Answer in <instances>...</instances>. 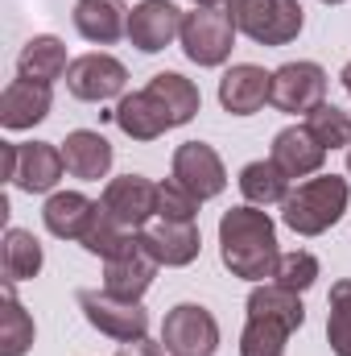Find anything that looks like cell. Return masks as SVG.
<instances>
[{
    "mask_svg": "<svg viewBox=\"0 0 351 356\" xmlns=\"http://www.w3.org/2000/svg\"><path fill=\"white\" fill-rule=\"evenodd\" d=\"M50 104H54V95H50L46 83L12 79L0 95V124L4 129H33L50 116Z\"/></svg>",
    "mask_w": 351,
    "mask_h": 356,
    "instance_id": "18",
    "label": "cell"
},
{
    "mask_svg": "<svg viewBox=\"0 0 351 356\" xmlns=\"http://www.w3.org/2000/svg\"><path fill=\"white\" fill-rule=\"evenodd\" d=\"M306 129L318 137L323 149H339V145H351V116L335 104H318L310 116H306Z\"/></svg>",
    "mask_w": 351,
    "mask_h": 356,
    "instance_id": "29",
    "label": "cell"
},
{
    "mask_svg": "<svg viewBox=\"0 0 351 356\" xmlns=\"http://www.w3.org/2000/svg\"><path fill=\"white\" fill-rule=\"evenodd\" d=\"M331 315H327V340L335 356H351V282H335L331 298H327Z\"/></svg>",
    "mask_w": 351,
    "mask_h": 356,
    "instance_id": "28",
    "label": "cell"
},
{
    "mask_svg": "<svg viewBox=\"0 0 351 356\" xmlns=\"http://www.w3.org/2000/svg\"><path fill=\"white\" fill-rule=\"evenodd\" d=\"M273 162L285 170V178H310L323 170L327 149L318 145V137L306 124H293V129H281L273 137Z\"/></svg>",
    "mask_w": 351,
    "mask_h": 356,
    "instance_id": "16",
    "label": "cell"
},
{
    "mask_svg": "<svg viewBox=\"0 0 351 356\" xmlns=\"http://www.w3.org/2000/svg\"><path fill=\"white\" fill-rule=\"evenodd\" d=\"M62 158H67V175L83 178V182H99L112 170V145L103 133H91V129H75L62 141Z\"/></svg>",
    "mask_w": 351,
    "mask_h": 356,
    "instance_id": "20",
    "label": "cell"
},
{
    "mask_svg": "<svg viewBox=\"0 0 351 356\" xmlns=\"http://www.w3.org/2000/svg\"><path fill=\"white\" fill-rule=\"evenodd\" d=\"M174 182H182L198 203L203 199H215L223 186H228V170L219 162V154L203 141H186L174 149Z\"/></svg>",
    "mask_w": 351,
    "mask_h": 356,
    "instance_id": "12",
    "label": "cell"
},
{
    "mask_svg": "<svg viewBox=\"0 0 351 356\" xmlns=\"http://www.w3.org/2000/svg\"><path fill=\"white\" fill-rule=\"evenodd\" d=\"M339 79H343V88H348V95H351V63L343 67V75H339Z\"/></svg>",
    "mask_w": 351,
    "mask_h": 356,
    "instance_id": "36",
    "label": "cell"
},
{
    "mask_svg": "<svg viewBox=\"0 0 351 356\" xmlns=\"http://www.w3.org/2000/svg\"><path fill=\"white\" fill-rule=\"evenodd\" d=\"M124 83H128L124 63L112 58V54H99V50L75 58L71 71H67V88H71V95H75V99H87V104H103V99L120 95Z\"/></svg>",
    "mask_w": 351,
    "mask_h": 356,
    "instance_id": "11",
    "label": "cell"
},
{
    "mask_svg": "<svg viewBox=\"0 0 351 356\" xmlns=\"http://www.w3.org/2000/svg\"><path fill=\"white\" fill-rule=\"evenodd\" d=\"M348 175H351V154H348Z\"/></svg>",
    "mask_w": 351,
    "mask_h": 356,
    "instance_id": "38",
    "label": "cell"
},
{
    "mask_svg": "<svg viewBox=\"0 0 351 356\" xmlns=\"http://www.w3.org/2000/svg\"><path fill=\"white\" fill-rule=\"evenodd\" d=\"M116 124L132 137V141H157L166 129H170V116L162 112V104L149 95V91H132L116 104Z\"/></svg>",
    "mask_w": 351,
    "mask_h": 356,
    "instance_id": "22",
    "label": "cell"
},
{
    "mask_svg": "<svg viewBox=\"0 0 351 356\" xmlns=\"http://www.w3.org/2000/svg\"><path fill=\"white\" fill-rule=\"evenodd\" d=\"M219 257L232 269V277H248V282L273 277L281 253H277V228H273L268 211H261L257 203L223 211V220H219Z\"/></svg>",
    "mask_w": 351,
    "mask_h": 356,
    "instance_id": "1",
    "label": "cell"
},
{
    "mask_svg": "<svg viewBox=\"0 0 351 356\" xmlns=\"http://www.w3.org/2000/svg\"><path fill=\"white\" fill-rule=\"evenodd\" d=\"M268 95H273V75H268L264 67H252V63H240V67H232V71L219 79V104H223L232 116H252V112H261Z\"/></svg>",
    "mask_w": 351,
    "mask_h": 356,
    "instance_id": "15",
    "label": "cell"
},
{
    "mask_svg": "<svg viewBox=\"0 0 351 356\" xmlns=\"http://www.w3.org/2000/svg\"><path fill=\"white\" fill-rule=\"evenodd\" d=\"M116 356H166V348L162 344H149V340H128Z\"/></svg>",
    "mask_w": 351,
    "mask_h": 356,
    "instance_id": "33",
    "label": "cell"
},
{
    "mask_svg": "<svg viewBox=\"0 0 351 356\" xmlns=\"http://www.w3.org/2000/svg\"><path fill=\"white\" fill-rule=\"evenodd\" d=\"M314 277H318V261H314V253L293 249V253H281V257H277V269H273V282H277V286L302 294V290L314 286Z\"/></svg>",
    "mask_w": 351,
    "mask_h": 356,
    "instance_id": "31",
    "label": "cell"
},
{
    "mask_svg": "<svg viewBox=\"0 0 351 356\" xmlns=\"http://www.w3.org/2000/svg\"><path fill=\"white\" fill-rule=\"evenodd\" d=\"M268 104L289 116H310L318 104H327V71L318 63H285L281 71H273Z\"/></svg>",
    "mask_w": 351,
    "mask_h": 356,
    "instance_id": "8",
    "label": "cell"
},
{
    "mask_svg": "<svg viewBox=\"0 0 351 356\" xmlns=\"http://www.w3.org/2000/svg\"><path fill=\"white\" fill-rule=\"evenodd\" d=\"M95 211H99L95 199L79 195V191H58V195L46 199L42 220H46V228H50L58 241H83L87 228H91V220H95Z\"/></svg>",
    "mask_w": 351,
    "mask_h": 356,
    "instance_id": "19",
    "label": "cell"
},
{
    "mask_svg": "<svg viewBox=\"0 0 351 356\" xmlns=\"http://www.w3.org/2000/svg\"><path fill=\"white\" fill-rule=\"evenodd\" d=\"M178 33H182V13L170 0H141L128 13V42L137 50H145V54L166 50Z\"/></svg>",
    "mask_w": 351,
    "mask_h": 356,
    "instance_id": "13",
    "label": "cell"
},
{
    "mask_svg": "<svg viewBox=\"0 0 351 356\" xmlns=\"http://www.w3.org/2000/svg\"><path fill=\"white\" fill-rule=\"evenodd\" d=\"M194 8H219V4H228V0H190Z\"/></svg>",
    "mask_w": 351,
    "mask_h": 356,
    "instance_id": "35",
    "label": "cell"
},
{
    "mask_svg": "<svg viewBox=\"0 0 351 356\" xmlns=\"http://www.w3.org/2000/svg\"><path fill=\"white\" fill-rule=\"evenodd\" d=\"M153 273H157V257L145 249L141 232H132V236H128V245L103 261V290H108V294H116V298L141 302V294L153 286Z\"/></svg>",
    "mask_w": 351,
    "mask_h": 356,
    "instance_id": "9",
    "label": "cell"
},
{
    "mask_svg": "<svg viewBox=\"0 0 351 356\" xmlns=\"http://www.w3.org/2000/svg\"><path fill=\"white\" fill-rule=\"evenodd\" d=\"M0 170L12 182V175H17V145L12 141H0Z\"/></svg>",
    "mask_w": 351,
    "mask_h": 356,
    "instance_id": "34",
    "label": "cell"
},
{
    "mask_svg": "<svg viewBox=\"0 0 351 356\" xmlns=\"http://www.w3.org/2000/svg\"><path fill=\"white\" fill-rule=\"evenodd\" d=\"M67 170V158L58 145L50 141H29V145H17V175L12 182L29 195H42V191H54L58 178Z\"/></svg>",
    "mask_w": 351,
    "mask_h": 356,
    "instance_id": "17",
    "label": "cell"
},
{
    "mask_svg": "<svg viewBox=\"0 0 351 356\" xmlns=\"http://www.w3.org/2000/svg\"><path fill=\"white\" fill-rule=\"evenodd\" d=\"M128 236H132V232H128V228H120V224L99 207V211H95V220H91V228H87V236H83L79 245H83L87 253H95V257H103V261H108L112 253H120V249L128 245Z\"/></svg>",
    "mask_w": 351,
    "mask_h": 356,
    "instance_id": "30",
    "label": "cell"
},
{
    "mask_svg": "<svg viewBox=\"0 0 351 356\" xmlns=\"http://www.w3.org/2000/svg\"><path fill=\"white\" fill-rule=\"evenodd\" d=\"M162 344L174 356H211L219 348V323L198 302H178L162 323Z\"/></svg>",
    "mask_w": 351,
    "mask_h": 356,
    "instance_id": "7",
    "label": "cell"
},
{
    "mask_svg": "<svg viewBox=\"0 0 351 356\" xmlns=\"http://www.w3.org/2000/svg\"><path fill=\"white\" fill-rule=\"evenodd\" d=\"M33 348V319L17 302L12 282H4V302H0V356H25Z\"/></svg>",
    "mask_w": 351,
    "mask_h": 356,
    "instance_id": "26",
    "label": "cell"
},
{
    "mask_svg": "<svg viewBox=\"0 0 351 356\" xmlns=\"http://www.w3.org/2000/svg\"><path fill=\"white\" fill-rule=\"evenodd\" d=\"M232 21L257 46H289L302 33V4L298 0H232Z\"/></svg>",
    "mask_w": 351,
    "mask_h": 356,
    "instance_id": "4",
    "label": "cell"
},
{
    "mask_svg": "<svg viewBox=\"0 0 351 356\" xmlns=\"http://www.w3.org/2000/svg\"><path fill=\"white\" fill-rule=\"evenodd\" d=\"M145 91L162 104V112L170 116V129L190 124V120H194V112H198V104H203L198 88H194L186 75H178V71H162V75H153Z\"/></svg>",
    "mask_w": 351,
    "mask_h": 356,
    "instance_id": "24",
    "label": "cell"
},
{
    "mask_svg": "<svg viewBox=\"0 0 351 356\" xmlns=\"http://www.w3.org/2000/svg\"><path fill=\"white\" fill-rule=\"evenodd\" d=\"M99 207L128 232H141L149 224V216H157V182H149L145 175H124L112 178L103 186Z\"/></svg>",
    "mask_w": 351,
    "mask_h": 356,
    "instance_id": "10",
    "label": "cell"
},
{
    "mask_svg": "<svg viewBox=\"0 0 351 356\" xmlns=\"http://www.w3.org/2000/svg\"><path fill=\"white\" fill-rule=\"evenodd\" d=\"M306 323V307L298 290H285L277 282L257 286L248 294V323L240 336V356H281L285 340Z\"/></svg>",
    "mask_w": 351,
    "mask_h": 356,
    "instance_id": "2",
    "label": "cell"
},
{
    "mask_svg": "<svg viewBox=\"0 0 351 356\" xmlns=\"http://www.w3.org/2000/svg\"><path fill=\"white\" fill-rule=\"evenodd\" d=\"M79 307L87 315V323L95 332L128 344V340H145L149 332V311L141 302H128V298H116L108 290H79Z\"/></svg>",
    "mask_w": 351,
    "mask_h": 356,
    "instance_id": "6",
    "label": "cell"
},
{
    "mask_svg": "<svg viewBox=\"0 0 351 356\" xmlns=\"http://www.w3.org/2000/svg\"><path fill=\"white\" fill-rule=\"evenodd\" d=\"M0 269H4V282H12V286L37 277V269H42V245H37V236L25 232V228H8V232H4Z\"/></svg>",
    "mask_w": 351,
    "mask_h": 356,
    "instance_id": "25",
    "label": "cell"
},
{
    "mask_svg": "<svg viewBox=\"0 0 351 356\" xmlns=\"http://www.w3.org/2000/svg\"><path fill=\"white\" fill-rule=\"evenodd\" d=\"M240 191H244V199L257 203V207L285 203V195H289V178H285V170H281L273 158H268V162H248V166L240 170Z\"/></svg>",
    "mask_w": 351,
    "mask_h": 356,
    "instance_id": "27",
    "label": "cell"
},
{
    "mask_svg": "<svg viewBox=\"0 0 351 356\" xmlns=\"http://www.w3.org/2000/svg\"><path fill=\"white\" fill-rule=\"evenodd\" d=\"M141 241L157 257V266H170V269L190 266L198 257V249H203L194 220H162L153 228H141Z\"/></svg>",
    "mask_w": 351,
    "mask_h": 356,
    "instance_id": "14",
    "label": "cell"
},
{
    "mask_svg": "<svg viewBox=\"0 0 351 356\" xmlns=\"http://www.w3.org/2000/svg\"><path fill=\"white\" fill-rule=\"evenodd\" d=\"M75 29L95 46H112L116 38L128 33V8H124V0H79Z\"/></svg>",
    "mask_w": 351,
    "mask_h": 356,
    "instance_id": "21",
    "label": "cell"
},
{
    "mask_svg": "<svg viewBox=\"0 0 351 356\" xmlns=\"http://www.w3.org/2000/svg\"><path fill=\"white\" fill-rule=\"evenodd\" d=\"M323 4H343V0H323Z\"/></svg>",
    "mask_w": 351,
    "mask_h": 356,
    "instance_id": "37",
    "label": "cell"
},
{
    "mask_svg": "<svg viewBox=\"0 0 351 356\" xmlns=\"http://www.w3.org/2000/svg\"><path fill=\"white\" fill-rule=\"evenodd\" d=\"M348 178L339 175H318L306 178L298 191L285 195L281 203V220L298 232V236H318L331 224H339V216L348 211Z\"/></svg>",
    "mask_w": 351,
    "mask_h": 356,
    "instance_id": "3",
    "label": "cell"
},
{
    "mask_svg": "<svg viewBox=\"0 0 351 356\" xmlns=\"http://www.w3.org/2000/svg\"><path fill=\"white\" fill-rule=\"evenodd\" d=\"M182 50H186V58L190 63H198V67H219V63H228V54H232V42H236V21H232V13H223V8H194V13H186L182 17Z\"/></svg>",
    "mask_w": 351,
    "mask_h": 356,
    "instance_id": "5",
    "label": "cell"
},
{
    "mask_svg": "<svg viewBox=\"0 0 351 356\" xmlns=\"http://www.w3.org/2000/svg\"><path fill=\"white\" fill-rule=\"evenodd\" d=\"M17 71H21V79H33V83H46V88H50L54 79H62V75L71 71L67 46H62L58 38H50V33L29 38L25 50H21V58H17Z\"/></svg>",
    "mask_w": 351,
    "mask_h": 356,
    "instance_id": "23",
    "label": "cell"
},
{
    "mask_svg": "<svg viewBox=\"0 0 351 356\" xmlns=\"http://www.w3.org/2000/svg\"><path fill=\"white\" fill-rule=\"evenodd\" d=\"M157 216L162 220H194L198 216V199L174 178L157 182Z\"/></svg>",
    "mask_w": 351,
    "mask_h": 356,
    "instance_id": "32",
    "label": "cell"
}]
</instances>
